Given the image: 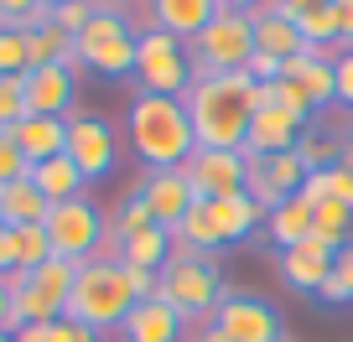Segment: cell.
<instances>
[{"label":"cell","instance_id":"9c48e42d","mask_svg":"<svg viewBox=\"0 0 353 342\" xmlns=\"http://www.w3.org/2000/svg\"><path fill=\"white\" fill-rule=\"evenodd\" d=\"M68 161L83 171V182H104L120 166V130L104 114H73L68 120Z\"/></svg>","mask_w":353,"mask_h":342},{"label":"cell","instance_id":"3957f363","mask_svg":"<svg viewBox=\"0 0 353 342\" xmlns=\"http://www.w3.org/2000/svg\"><path fill=\"white\" fill-rule=\"evenodd\" d=\"M130 306H135V290H130L125 265L94 254V259L78 265V280H73V296H68L63 317L83 321V327H94V332H120V321L130 317Z\"/></svg>","mask_w":353,"mask_h":342},{"label":"cell","instance_id":"94428289","mask_svg":"<svg viewBox=\"0 0 353 342\" xmlns=\"http://www.w3.org/2000/svg\"><path fill=\"white\" fill-rule=\"evenodd\" d=\"M120 6H125V0H120Z\"/></svg>","mask_w":353,"mask_h":342},{"label":"cell","instance_id":"603a6c76","mask_svg":"<svg viewBox=\"0 0 353 342\" xmlns=\"http://www.w3.org/2000/svg\"><path fill=\"white\" fill-rule=\"evenodd\" d=\"M47 213H52V202H47L42 192L32 187V177L11 182V187H0V218H6V228H26V223H47Z\"/></svg>","mask_w":353,"mask_h":342},{"label":"cell","instance_id":"c3c4849f","mask_svg":"<svg viewBox=\"0 0 353 342\" xmlns=\"http://www.w3.org/2000/svg\"><path fill=\"white\" fill-rule=\"evenodd\" d=\"M16 270V239H11V228H0V280Z\"/></svg>","mask_w":353,"mask_h":342},{"label":"cell","instance_id":"db71d44e","mask_svg":"<svg viewBox=\"0 0 353 342\" xmlns=\"http://www.w3.org/2000/svg\"><path fill=\"white\" fill-rule=\"evenodd\" d=\"M0 332H11V290H6V280H0Z\"/></svg>","mask_w":353,"mask_h":342},{"label":"cell","instance_id":"4fadbf2b","mask_svg":"<svg viewBox=\"0 0 353 342\" xmlns=\"http://www.w3.org/2000/svg\"><path fill=\"white\" fill-rule=\"evenodd\" d=\"M332 259H338V249H332V244H322L317 233H312V239H301V244H291V249L276 254V270H281V280H286L291 290L317 296L322 280L332 275Z\"/></svg>","mask_w":353,"mask_h":342},{"label":"cell","instance_id":"ac0fdd59","mask_svg":"<svg viewBox=\"0 0 353 342\" xmlns=\"http://www.w3.org/2000/svg\"><path fill=\"white\" fill-rule=\"evenodd\" d=\"M16 140V151L26 156V166L52 161V156L68 151V120H52V114H26L16 130H6Z\"/></svg>","mask_w":353,"mask_h":342},{"label":"cell","instance_id":"836d02e7","mask_svg":"<svg viewBox=\"0 0 353 342\" xmlns=\"http://www.w3.org/2000/svg\"><path fill=\"white\" fill-rule=\"evenodd\" d=\"M26 114H32V104H26V73L0 78V130H16Z\"/></svg>","mask_w":353,"mask_h":342},{"label":"cell","instance_id":"5bb4252c","mask_svg":"<svg viewBox=\"0 0 353 342\" xmlns=\"http://www.w3.org/2000/svg\"><path fill=\"white\" fill-rule=\"evenodd\" d=\"M281 78H291L301 94H307L312 114L332 109L338 104V73H332V47H307V52H296L286 67H281Z\"/></svg>","mask_w":353,"mask_h":342},{"label":"cell","instance_id":"e575fe53","mask_svg":"<svg viewBox=\"0 0 353 342\" xmlns=\"http://www.w3.org/2000/svg\"><path fill=\"white\" fill-rule=\"evenodd\" d=\"M26 67H32L26 63V36L0 26V78H21Z\"/></svg>","mask_w":353,"mask_h":342},{"label":"cell","instance_id":"11a10c76","mask_svg":"<svg viewBox=\"0 0 353 342\" xmlns=\"http://www.w3.org/2000/svg\"><path fill=\"white\" fill-rule=\"evenodd\" d=\"M338 166H348V171H353V130H348V140H343V156H338Z\"/></svg>","mask_w":353,"mask_h":342},{"label":"cell","instance_id":"4dcf8cb0","mask_svg":"<svg viewBox=\"0 0 353 342\" xmlns=\"http://www.w3.org/2000/svg\"><path fill=\"white\" fill-rule=\"evenodd\" d=\"M296 32L307 47H338L343 32H338V6H317V11L296 16Z\"/></svg>","mask_w":353,"mask_h":342},{"label":"cell","instance_id":"8992f818","mask_svg":"<svg viewBox=\"0 0 353 342\" xmlns=\"http://www.w3.org/2000/svg\"><path fill=\"white\" fill-rule=\"evenodd\" d=\"M192 73H244L254 57V21L244 11H219L198 36L188 42Z\"/></svg>","mask_w":353,"mask_h":342},{"label":"cell","instance_id":"2e32d148","mask_svg":"<svg viewBox=\"0 0 353 342\" xmlns=\"http://www.w3.org/2000/svg\"><path fill=\"white\" fill-rule=\"evenodd\" d=\"M307 135V120L291 109H254L250 120V140H244V156L250 161H260V156H281V151H296V140Z\"/></svg>","mask_w":353,"mask_h":342},{"label":"cell","instance_id":"484cf974","mask_svg":"<svg viewBox=\"0 0 353 342\" xmlns=\"http://www.w3.org/2000/svg\"><path fill=\"white\" fill-rule=\"evenodd\" d=\"M6 290H11V332H16V327H47V321L63 317V306H57L52 296H42L32 280H21V286H6Z\"/></svg>","mask_w":353,"mask_h":342},{"label":"cell","instance_id":"ab89813d","mask_svg":"<svg viewBox=\"0 0 353 342\" xmlns=\"http://www.w3.org/2000/svg\"><path fill=\"white\" fill-rule=\"evenodd\" d=\"M281 67H286L281 57H265V52H254L250 63H244V73H250L254 83H276V78H281Z\"/></svg>","mask_w":353,"mask_h":342},{"label":"cell","instance_id":"cb8c5ba5","mask_svg":"<svg viewBox=\"0 0 353 342\" xmlns=\"http://www.w3.org/2000/svg\"><path fill=\"white\" fill-rule=\"evenodd\" d=\"M213 218H219V239L223 244H239V239H250V233L260 228L265 208L250 197V192H239V197H213Z\"/></svg>","mask_w":353,"mask_h":342},{"label":"cell","instance_id":"74e56055","mask_svg":"<svg viewBox=\"0 0 353 342\" xmlns=\"http://www.w3.org/2000/svg\"><path fill=\"white\" fill-rule=\"evenodd\" d=\"M88 21H94V11H88L83 0H73V6H57V11H52V26H57L63 36H78Z\"/></svg>","mask_w":353,"mask_h":342},{"label":"cell","instance_id":"52a82bcc","mask_svg":"<svg viewBox=\"0 0 353 342\" xmlns=\"http://www.w3.org/2000/svg\"><path fill=\"white\" fill-rule=\"evenodd\" d=\"M135 36L141 32L130 26V16H94L73 36V57H78V67H88L99 78H130L135 73Z\"/></svg>","mask_w":353,"mask_h":342},{"label":"cell","instance_id":"f5cc1de1","mask_svg":"<svg viewBox=\"0 0 353 342\" xmlns=\"http://www.w3.org/2000/svg\"><path fill=\"white\" fill-rule=\"evenodd\" d=\"M192 342H229V332H219L213 321H203V327L192 332Z\"/></svg>","mask_w":353,"mask_h":342},{"label":"cell","instance_id":"7402d4cb","mask_svg":"<svg viewBox=\"0 0 353 342\" xmlns=\"http://www.w3.org/2000/svg\"><path fill=\"white\" fill-rule=\"evenodd\" d=\"M166 259H172V228H161V223L120 239V265L125 270H151V275H161Z\"/></svg>","mask_w":353,"mask_h":342},{"label":"cell","instance_id":"91938a15","mask_svg":"<svg viewBox=\"0 0 353 342\" xmlns=\"http://www.w3.org/2000/svg\"><path fill=\"white\" fill-rule=\"evenodd\" d=\"M348 244H353V233H348Z\"/></svg>","mask_w":353,"mask_h":342},{"label":"cell","instance_id":"f907efd6","mask_svg":"<svg viewBox=\"0 0 353 342\" xmlns=\"http://www.w3.org/2000/svg\"><path fill=\"white\" fill-rule=\"evenodd\" d=\"M338 6V32H343V42L353 47V0H332Z\"/></svg>","mask_w":353,"mask_h":342},{"label":"cell","instance_id":"f35d334b","mask_svg":"<svg viewBox=\"0 0 353 342\" xmlns=\"http://www.w3.org/2000/svg\"><path fill=\"white\" fill-rule=\"evenodd\" d=\"M332 73H338V104L353 114V47L332 57Z\"/></svg>","mask_w":353,"mask_h":342},{"label":"cell","instance_id":"d6a6232c","mask_svg":"<svg viewBox=\"0 0 353 342\" xmlns=\"http://www.w3.org/2000/svg\"><path fill=\"white\" fill-rule=\"evenodd\" d=\"M296 156H301V166H307V171H327V166H338L343 140H332L327 130H307V135L296 140Z\"/></svg>","mask_w":353,"mask_h":342},{"label":"cell","instance_id":"7c38bea8","mask_svg":"<svg viewBox=\"0 0 353 342\" xmlns=\"http://www.w3.org/2000/svg\"><path fill=\"white\" fill-rule=\"evenodd\" d=\"M26 104H32V114L73 120V104H78V67H73V63L32 67V73H26Z\"/></svg>","mask_w":353,"mask_h":342},{"label":"cell","instance_id":"7a4b0ae2","mask_svg":"<svg viewBox=\"0 0 353 342\" xmlns=\"http://www.w3.org/2000/svg\"><path fill=\"white\" fill-rule=\"evenodd\" d=\"M125 130H130V145H135V156H141L145 171H172V166H188L192 151H198L188 99L135 94V99H130V114H125Z\"/></svg>","mask_w":353,"mask_h":342},{"label":"cell","instance_id":"44dd1931","mask_svg":"<svg viewBox=\"0 0 353 342\" xmlns=\"http://www.w3.org/2000/svg\"><path fill=\"white\" fill-rule=\"evenodd\" d=\"M26 177H32V187L42 192V197L52 202V208H57V202L83 197V187H88V182H83V171H78V166L68 161V151H63V156H52V161H37L32 171H26Z\"/></svg>","mask_w":353,"mask_h":342},{"label":"cell","instance_id":"6da1fadb","mask_svg":"<svg viewBox=\"0 0 353 342\" xmlns=\"http://www.w3.org/2000/svg\"><path fill=\"white\" fill-rule=\"evenodd\" d=\"M198 151H244L254 120V78L250 73H198L188 94Z\"/></svg>","mask_w":353,"mask_h":342},{"label":"cell","instance_id":"6125c7cd","mask_svg":"<svg viewBox=\"0 0 353 342\" xmlns=\"http://www.w3.org/2000/svg\"><path fill=\"white\" fill-rule=\"evenodd\" d=\"M286 342H291V337H286Z\"/></svg>","mask_w":353,"mask_h":342},{"label":"cell","instance_id":"bcb514c9","mask_svg":"<svg viewBox=\"0 0 353 342\" xmlns=\"http://www.w3.org/2000/svg\"><path fill=\"white\" fill-rule=\"evenodd\" d=\"M317 6H332V0H270V11H281V16H307V11H317Z\"/></svg>","mask_w":353,"mask_h":342},{"label":"cell","instance_id":"9a60e30c","mask_svg":"<svg viewBox=\"0 0 353 342\" xmlns=\"http://www.w3.org/2000/svg\"><path fill=\"white\" fill-rule=\"evenodd\" d=\"M182 332H188V317H182L166 296L135 301L130 317L120 321V337L125 342H182Z\"/></svg>","mask_w":353,"mask_h":342},{"label":"cell","instance_id":"30bf717a","mask_svg":"<svg viewBox=\"0 0 353 342\" xmlns=\"http://www.w3.org/2000/svg\"><path fill=\"white\" fill-rule=\"evenodd\" d=\"M213 327L229 332V342H286V321L270 301L260 296H244V290H229L213 311Z\"/></svg>","mask_w":353,"mask_h":342},{"label":"cell","instance_id":"f1b7e54d","mask_svg":"<svg viewBox=\"0 0 353 342\" xmlns=\"http://www.w3.org/2000/svg\"><path fill=\"white\" fill-rule=\"evenodd\" d=\"M312 233H317L322 244H332V249H343V244H348V233H353V213L343 208L338 197L317 202V213H312Z\"/></svg>","mask_w":353,"mask_h":342},{"label":"cell","instance_id":"ba28073f","mask_svg":"<svg viewBox=\"0 0 353 342\" xmlns=\"http://www.w3.org/2000/svg\"><path fill=\"white\" fill-rule=\"evenodd\" d=\"M104 233H110V223H104L99 202H88V197L57 202V208L47 213V239H52V254L73 259V265H83V259H94V249H104Z\"/></svg>","mask_w":353,"mask_h":342},{"label":"cell","instance_id":"d6986e66","mask_svg":"<svg viewBox=\"0 0 353 342\" xmlns=\"http://www.w3.org/2000/svg\"><path fill=\"white\" fill-rule=\"evenodd\" d=\"M213 16H219V0H156L151 6V21L176 42H192Z\"/></svg>","mask_w":353,"mask_h":342},{"label":"cell","instance_id":"7bdbcfd3","mask_svg":"<svg viewBox=\"0 0 353 342\" xmlns=\"http://www.w3.org/2000/svg\"><path fill=\"white\" fill-rule=\"evenodd\" d=\"M57 332H63V342H104V332L83 327V321H73V317H57Z\"/></svg>","mask_w":353,"mask_h":342},{"label":"cell","instance_id":"60d3db41","mask_svg":"<svg viewBox=\"0 0 353 342\" xmlns=\"http://www.w3.org/2000/svg\"><path fill=\"white\" fill-rule=\"evenodd\" d=\"M327 187H332V197L353 213V171L348 166H327Z\"/></svg>","mask_w":353,"mask_h":342},{"label":"cell","instance_id":"b9f144b4","mask_svg":"<svg viewBox=\"0 0 353 342\" xmlns=\"http://www.w3.org/2000/svg\"><path fill=\"white\" fill-rule=\"evenodd\" d=\"M317 301H322V306H348V301H353V290H348V286H343V280H338V270H332V275H327V280H322V290H317Z\"/></svg>","mask_w":353,"mask_h":342},{"label":"cell","instance_id":"f6af8a7d","mask_svg":"<svg viewBox=\"0 0 353 342\" xmlns=\"http://www.w3.org/2000/svg\"><path fill=\"white\" fill-rule=\"evenodd\" d=\"M11 342H63V332H57V321H47V327H16Z\"/></svg>","mask_w":353,"mask_h":342},{"label":"cell","instance_id":"ffe728a7","mask_svg":"<svg viewBox=\"0 0 353 342\" xmlns=\"http://www.w3.org/2000/svg\"><path fill=\"white\" fill-rule=\"evenodd\" d=\"M250 21H254V52L281 57V63H291L296 52H307V42H301V32H296V21H291V16H281V11H270V6H260Z\"/></svg>","mask_w":353,"mask_h":342},{"label":"cell","instance_id":"1f68e13d","mask_svg":"<svg viewBox=\"0 0 353 342\" xmlns=\"http://www.w3.org/2000/svg\"><path fill=\"white\" fill-rule=\"evenodd\" d=\"M151 223H156L151 202L141 197V187H130V192H125V202L114 208V223H110V233H114V239H130V233L151 228Z\"/></svg>","mask_w":353,"mask_h":342},{"label":"cell","instance_id":"681fc988","mask_svg":"<svg viewBox=\"0 0 353 342\" xmlns=\"http://www.w3.org/2000/svg\"><path fill=\"white\" fill-rule=\"evenodd\" d=\"M332 270H338V280L353 290V244H343L338 249V259H332Z\"/></svg>","mask_w":353,"mask_h":342},{"label":"cell","instance_id":"8d00e7d4","mask_svg":"<svg viewBox=\"0 0 353 342\" xmlns=\"http://www.w3.org/2000/svg\"><path fill=\"white\" fill-rule=\"evenodd\" d=\"M32 166H26V156L16 151V140L11 135H0V187H11V182H21Z\"/></svg>","mask_w":353,"mask_h":342},{"label":"cell","instance_id":"4316f807","mask_svg":"<svg viewBox=\"0 0 353 342\" xmlns=\"http://www.w3.org/2000/svg\"><path fill=\"white\" fill-rule=\"evenodd\" d=\"M172 239H176V244H192L198 254L223 249V239H219V218H213V202H208V197L192 202V208L182 213V223L172 228Z\"/></svg>","mask_w":353,"mask_h":342},{"label":"cell","instance_id":"e0dca14e","mask_svg":"<svg viewBox=\"0 0 353 342\" xmlns=\"http://www.w3.org/2000/svg\"><path fill=\"white\" fill-rule=\"evenodd\" d=\"M135 187H141V197L151 202V213H156V223H161V228H176V223H182V213L198 202L182 166H172V171H145Z\"/></svg>","mask_w":353,"mask_h":342},{"label":"cell","instance_id":"f546056e","mask_svg":"<svg viewBox=\"0 0 353 342\" xmlns=\"http://www.w3.org/2000/svg\"><path fill=\"white\" fill-rule=\"evenodd\" d=\"M11 239H16V270H26V275H32L37 265H47V259H52L47 223H26V228H11Z\"/></svg>","mask_w":353,"mask_h":342},{"label":"cell","instance_id":"277c9868","mask_svg":"<svg viewBox=\"0 0 353 342\" xmlns=\"http://www.w3.org/2000/svg\"><path fill=\"white\" fill-rule=\"evenodd\" d=\"M156 296H166L188 321H208L213 311H219V301L229 296V286H223L213 254H198L192 244L172 239V259H166V270H161V290H156Z\"/></svg>","mask_w":353,"mask_h":342},{"label":"cell","instance_id":"5b68a950","mask_svg":"<svg viewBox=\"0 0 353 342\" xmlns=\"http://www.w3.org/2000/svg\"><path fill=\"white\" fill-rule=\"evenodd\" d=\"M135 78H141V94H166V99H188L198 73H192V52L188 42L166 36L161 26H145L135 36Z\"/></svg>","mask_w":353,"mask_h":342},{"label":"cell","instance_id":"6f0895ef","mask_svg":"<svg viewBox=\"0 0 353 342\" xmlns=\"http://www.w3.org/2000/svg\"><path fill=\"white\" fill-rule=\"evenodd\" d=\"M0 342H11V332H0Z\"/></svg>","mask_w":353,"mask_h":342},{"label":"cell","instance_id":"8fae6325","mask_svg":"<svg viewBox=\"0 0 353 342\" xmlns=\"http://www.w3.org/2000/svg\"><path fill=\"white\" fill-rule=\"evenodd\" d=\"M192 182V197H239L250 187V156L244 151H192V161L182 166Z\"/></svg>","mask_w":353,"mask_h":342},{"label":"cell","instance_id":"83f0119b","mask_svg":"<svg viewBox=\"0 0 353 342\" xmlns=\"http://www.w3.org/2000/svg\"><path fill=\"white\" fill-rule=\"evenodd\" d=\"M26 280H32L42 296H52L57 306H68V296H73V280H78V265H73V259H63V254H52V259H47V265H37Z\"/></svg>","mask_w":353,"mask_h":342},{"label":"cell","instance_id":"7dc6e473","mask_svg":"<svg viewBox=\"0 0 353 342\" xmlns=\"http://www.w3.org/2000/svg\"><path fill=\"white\" fill-rule=\"evenodd\" d=\"M301 197H307L312 208H317V202H327V197H332V187H327V171H312V177H307V187H301Z\"/></svg>","mask_w":353,"mask_h":342},{"label":"cell","instance_id":"680465c9","mask_svg":"<svg viewBox=\"0 0 353 342\" xmlns=\"http://www.w3.org/2000/svg\"><path fill=\"white\" fill-rule=\"evenodd\" d=\"M0 228H6V218H0Z\"/></svg>","mask_w":353,"mask_h":342},{"label":"cell","instance_id":"d590c367","mask_svg":"<svg viewBox=\"0 0 353 342\" xmlns=\"http://www.w3.org/2000/svg\"><path fill=\"white\" fill-rule=\"evenodd\" d=\"M270 104L276 109H291V114H301V120H312V104H307V94L291 83V78H276L270 83Z\"/></svg>","mask_w":353,"mask_h":342},{"label":"cell","instance_id":"9f6ffc18","mask_svg":"<svg viewBox=\"0 0 353 342\" xmlns=\"http://www.w3.org/2000/svg\"><path fill=\"white\" fill-rule=\"evenodd\" d=\"M37 6H47V11H57V6H73V0H37Z\"/></svg>","mask_w":353,"mask_h":342},{"label":"cell","instance_id":"d4e9b609","mask_svg":"<svg viewBox=\"0 0 353 342\" xmlns=\"http://www.w3.org/2000/svg\"><path fill=\"white\" fill-rule=\"evenodd\" d=\"M312 213H317V208H312V202L296 192V197H286L276 213H270V218H265V228H270V239H276L281 249H291V244L312 239Z\"/></svg>","mask_w":353,"mask_h":342},{"label":"cell","instance_id":"ee69618b","mask_svg":"<svg viewBox=\"0 0 353 342\" xmlns=\"http://www.w3.org/2000/svg\"><path fill=\"white\" fill-rule=\"evenodd\" d=\"M26 11H37V0H0V26H6V32H16Z\"/></svg>","mask_w":353,"mask_h":342},{"label":"cell","instance_id":"816d5d0a","mask_svg":"<svg viewBox=\"0 0 353 342\" xmlns=\"http://www.w3.org/2000/svg\"><path fill=\"white\" fill-rule=\"evenodd\" d=\"M260 6H270V0H219V11H244V16H254Z\"/></svg>","mask_w":353,"mask_h":342}]
</instances>
